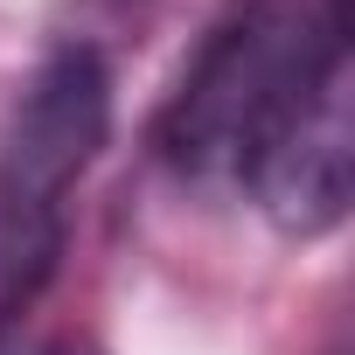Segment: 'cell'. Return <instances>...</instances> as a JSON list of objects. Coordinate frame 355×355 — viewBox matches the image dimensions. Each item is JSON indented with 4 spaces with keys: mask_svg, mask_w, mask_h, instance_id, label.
Masks as SVG:
<instances>
[{
    "mask_svg": "<svg viewBox=\"0 0 355 355\" xmlns=\"http://www.w3.org/2000/svg\"><path fill=\"white\" fill-rule=\"evenodd\" d=\"M348 70V0H251L182 70L153 153L189 189H244L251 160Z\"/></svg>",
    "mask_w": 355,
    "mask_h": 355,
    "instance_id": "6da1fadb",
    "label": "cell"
},
{
    "mask_svg": "<svg viewBox=\"0 0 355 355\" xmlns=\"http://www.w3.org/2000/svg\"><path fill=\"white\" fill-rule=\"evenodd\" d=\"M251 202L265 209V223L279 237H327L348 216V189H355V105H348V70L334 84H320L306 98V112L251 160L244 174Z\"/></svg>",
    "mask_w": 355,
    "mask_h": 355,
    "instance_id": "3957f363",
    "label": "cell"
},
{
    "mask_svg": "<svg viewBox=\"0 0 355 355\" xmlns=\"http://www.w3.org/2000/svg\"><path fill=\"white\" fill-rule=\"evenodd\" d=\"M0 355H105V348H91L77 334H21L15 313H0Z\"/></svg>",
    "mask_w": 355,
    "mask_h": 355,
    "instance_id": "277c9868",
    "label": "cell"
},
{
    "mask_svg": "<svg viewBox=\"0 0 355 355\" xmlns=\"http://www.w3.org/2000/svg\"><path fill=\"white\" fill-rule=\"evenodd\" d=\"M112 132V70L98 49L63 42L49 49L8 125H0V313L35 300L63 251L70 189L91 174Z\"/></svg>",
    "mask_w": 355,
    "mask_h": 355,
    "instance_id": "7a4b0ae2",
    "label": "cell"
}]
</instances>
